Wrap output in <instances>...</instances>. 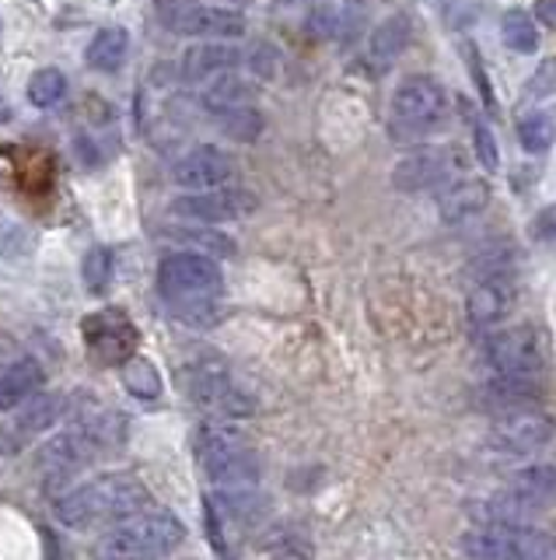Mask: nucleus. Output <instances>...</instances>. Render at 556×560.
Masks as SVG:
<instances>
[{
    "label": "nucleus",
    "mask_w": 556,
    "mask_h": 560,
    "mask_svg": "<svg viewBox=\"0 0 556 560\" xmlns=\"http://www.w3.org/2000/svg\"><path fill=\"white\" fill-rule=\"evenodd\" d=\"M147 504V487L133 472H102L88 483L67 487L54 501V515L67 529H98V525H116Z\"/></svg>",
    "instance_id": "1"
},
{
    "label": "nucleus",
    "mask_w": 556,
    "mask_h": 560,
    "mask_svg": "<svg viewBox=\"0 0 556 560\" xmlns=\"http://www.w3.org/2000/svg\"><path fill=\"white\" fill-rule=\"evenodd\" d=\"M158 294L179 323L211 326L221 315L224 273L203 253H171L158 267Z\"/></svg>",
    "instance_id": "2"
},
{
    "label": "nucleus",
    "mask_w": 556,
    "mask_h": 560,
    "mask_svg": "<svg viewBox=\"0 0 556 560\" xmlns=\"http://www.w3.org/2000/svg\"><path fill=\"white\" fill-rule=\"evenodd\" d=\"M182 522L168 508H141L98 539L95 560H165L182 547Z\"/></svg>",
    "instance_id": "3"
},
{
    "label": "nucleus",
    "mask_w": 556,
    "mask_h": 560,
    "mask_svg": "<svg viewBox=\"0 0 556 560\" xmlns=\"http://www.w3.org/2000/svg\"><path fill=\"white\" fill-rule=\"evenodd\" d=\"M197 466L217 490H252L259 480V455L249 438L224 420H206L193 431Z\"/></svg>",
    "instance_id": "4"
},
{
    "label": "nucleus",
    "mask_w": 556,
    "mask_h": 560,
    "mask_svg": "<svg viewBox=\"0 0 556 560\" xmlns=\"http://www.w3.org/2000/svg\"><path fill=\"white\" fill-rule=\"evenodd\" d=\"M106 420L109 417L81 420L78 428L49 438L46 448L39 452V469L49 490H57V487L67 490V483H71L81 469H88L92 459H98V455H106L113 445H119V431H109Z\"/></svg>",
    "instance_id": "5"
},
{
    "label": "nucleus",
    "mask_w": 556,
    "mask_h": 560,
    "mask_svg": "<svg viewBox=\"0 0 556 560\" xmlns=\"http://www.w3.org/2000/svg\"><path fill=\"white\" fill-rule=\"evenodd\" d=\"M182 393L211 420H238L256 413V399L241 389L232 368L214 354L197 358L193 364L182 368Z\"/></svg>",
    "instance_id": "6"
},
{
    "label": "nucleus",
    "mask_w": 556,
    "mask_h": 560,
    "mask_svg": "<svg viewBox=\"0 0 556 560\" xmlns=\"http://www.w3.org/2000/svg\"><path fill=\"white\" fill-rule=\"evenodd\" d=\"M448 119V92L427 78V74H410L399 81L392 92V127L403 137H427L441 130Z\"/></svg>",
    "instance_id": "7"
},
{
    "label": "nucleus",
    "mask_w": 556,
    "mask_h": 560,
    "mask_svg": "<svg viewBox=\"0 0 556 560\" xmlns=\"http://www.w3.org/2000/svg\"><path fill=\"white\" fill-rule=\"evenodd\" d=\"M469 168V158L462 148L448 144V148H424L413 151L410 158L395 165L392 172V186L399 192H427V189H445L448 183L462 179Z\"/></svg>",
    "instance_id": "8"
},
{
    "label": "nucleus",
    "mask_w": 556,
    "mask_h": 560,
    "mask_svg": "<svg viewBox=\"0 0 556 560\" xmlns=\"http://www.w3.org/2000/svg\"><path fill=\"white\" fill-rule=\"evenodd\" d=\"M486 364L494 368V375H539L543 368V347L532 326H511L494 332L483 343Z\"/></svg>",
    "instance_id": "9"
},
{
    "label": "nucleus",
    "mask_w": 556,
    "mask_h": 560,
    "mask_svg": "<svg viewBox=\"0 0 556 560\" xmlns=\"http://www.w3.org/2000/svg\"><path fill=\"white\" fill-rule=\"evenodd\" d=\"M63 413V399L46 393V396H32L22 402L19 410H11V417L0 424V455H19L28 448L39 434H46L57 424Z\"/></svg>",
    "instance_id": "10"
},
{
    "label": "nucleus",
    "mask_w": 556,
    "mask_h": 560,
    "mask_svg": "<svg viewBox=\"0 0 556 560\" xmlns=\"http://www.w3.org/2000/svg\"><path fill=\"white\" fill-rule=\"evenodd\" d=\"M84 343L102 364H127L137 350V329L119 308H102L84 319Z\"/></svg>",
    "instance_id": "11"
},
{
    "label": "nucleus",
    "mask_w": 556,
    "mask_h": 560,
    "mask_svg": "<svg viewBox=\"0 0 556 560\" xmlns=\"http://www.w3.org/2000/svg\"><path fill=\"white\" fill-rule=\"evenodd\" d=\"M256 207L252 192L246 189H232V186H217V189H203V192H182V197L171 203L179 218L186 221H200V224H224L235 218H246Z\"/></svg>",
    "instance_id": "12"
},
{
    "label": "nucleus",
    "mask_w": 556,
    "mask_h": 560,
    "mask_svg": "<svg viewBox=\"0 0 556 560\" xmlns=\"http://www.w3.org/2000/svg\"><path fill=\"white\" fill-rule=\"evenodd\" d=\"M553 417L535 410V407H521L511 413H500L494 420V445L504 452H514V455H532L543 445H549L553 438Z\"/></svg>",
    "instance_id": "13"
},
{
    "label": "nucleus",
    "mask_w": 556,
    "mask_h": 560,
    "mask_svg": "<svg viewBox=\"0 0 556 560\" xmlns=\"http://www.w3.org/2000/svg\"><path fill=\"white\" fill-rule=\"evenodd\" d=\"M171 179L186 192L217 189L235 179V162H232V154H224L221 148L200 144L193 151H186L179 162L171 165Z\"/></svg>",
    "instance_id": "14"
},
{
    "label": "nucleus",
    "mask_w": 556,
    "mask_h": 560,
    "mask_svg": "<svg viewBox=\"0 0 556 560\" xmlns=\"http://www.w3.org/2000/svg\"><path fill=\"white\" fill-rule=\"evenodd\" d=\"M511 305H514V277L511 273L483 277L465 298V315H469V323L483 329V326L500 323L504 315L511 312Z\"/></svg>",
    "instance_id": "15"
},
{
    "label": "nucleus",
    "mask_w": 556,
    "mask_h": 560,
    "mask_svg": "<svg viewBox=\"0 0 556 560\" xmlns=\"http://www.w3.org/2000/svg\"><path fill=\"white\" fill-rule=\"evenodd\" d=\"M486 203H490V186L476 179V175H462V179L438 189V214L445 224H462L476 218Z\"/></svg>",
    "instance_id": "16"
},
{
    "label": "nucleus",
    "mask_w": 556,
    "mask_h": 560,
    "mask_svg": "<svg viewBox=\"0 0 556 560\" xmlns=\"http://www.w3.org/2000/svg\"><path fill=\"white\" fill-rule=\"evenodd\" d=\"M43 364L36 358H14L0 368V410H19L22 402L39 396L43 385Z\"/></svg>",
    "instance_id": "17"
},
{
    "label": "nucleus",
    "mask_w": 556,
    "mask_h": 560,
    "mask_svg": "<svg viewBox=\"0 0 556 560\" xmlns=\"http://www.w3.org/2000/svg\"><path fill=\"white\" fill-rule=\"evenodd\" d=\"M508 494H514L532 515L546 512V508L556 504V466L553 463H532L525 469H518L511 477Z\"/></svg>",
    "instance_id": "18"
},
{
    "label": "nucleus",
    "mask_w": 556,
    "mask_h": 560,
    "mask_svg": "<svg viewBox=\"0 0 556 560\" xmlns=\"http://www.w3.org/2000/svg\"><path fill=\"white\" fill-rule=\"evenodd\" d=\"M462 550L469 560H521L514 525H497V522H483L476 529H469L462 536Z\"/></svg>",
    "instance_id": "19"
},
{
    "label": "nucleus",
    "mask_w": 556,
    "mask_h": 560,
    "mask_svg": "<svg viewBox=\"0 0 556 560\" xmlns=\"http://www.w3.org/2000/svg\"><path fill=\"white\" fill-rule=\"evenodd\" d=\"M241 63V49L232 43H217V39H203L193 49H186L182 57V78L189 81H206L221 74V70H235Z\"/></svg>",
    "instance_id": "20"
},
{
    "label": "nucleus",
    "mask_w": 556,
    "mask_h": 560,
    "mask_svg": "<svg viewBox=\"0 0 556 560\" xmlns=\"http://www.w3.org/2000/svg\"><path fill=\"white\" fill-rule=\"evenodd\" d=\"M200 105L211 116L241 109V105H252V84L235 70H221V74L200 81Z\"/></svg>",
    "instance_id": "21"
},
{
    "label": "nucleus",
    "mask_w": 556,
    "mask_h": 560,
    "mask_svg": "<svg viewBox=\"0 0 556 560\" xmlns=\"http://www.w3.org/2000/svg\"><path fill=\"white\" fill-rule=\"evenodd\" d=\"M410 18L403 14H392L386 18L381 25H375L371 32V39H368V60L378 67V70H386L392 67L399 57H403V49L410 46Z\"/></svg>",
    "instance_id": "22"
},
{
    "label": "nucleus",
    "mask_w": 556,
    "mask_h": 560,
    "mask_svg": "<svg viewBox=\"0 0 556 560\" xmlns=\"http://www.w3.org/2000/svg\"><path fill=\"white\" fill-rule=\"evenodd\" d=\"M127 52H130V32L109 25V28H98L95 39L84 49V60H88L92 70H102V74H113L127 63Z\"/></svg>",
    "instance_id": "23"
},
{
    "label": "nucleus",
    "mask_w": 556,
    "mask_h": 560,
    "mask_svg": "<svg viewBox=\"0 0 556 560\" xmlns=\"http://www.w3.org/2000/svg\"><path fill=\"white\" fill-rule=\"evenodd\" d=\"M351 11L346 8H340V4H316L308 11V18H305V28L316 35V39H322V43H333V39H343L346 32H351Z\"/></svg>",
    "instance_id": "24"
},
{
    "label": "nucleus",
    "mask_w": 556,
    "mask_h": 560,
    "mask_svg": "<svg viewBox=\"0 0 556 560\" xmlns=\"http://www.w3.org/2000/svg\"><path fill=\"white\" fill-rule=\"evenodd\" d=\"M67 95V78L60 74L57 67H39L36 74L28 78V102L36 109H54Z\"/></svg>",
    "instance_id": "25"
},
{
    "label": "nucleus",
    "mask_w": 556,
    "mask_h": 560,
    "mask_svg": "<svg viewBox=\"0 0 556 560\" xmlns=\"http://www.w3.org/2000/svg\"><path fill=\"white\" fill-rule=\"evenodd\" d=\"M500 39L514 52H535L539 49V28L532 22V14L525 11H508L500 18Z\"/></svg>",
    "instance_id": "26"
},
{
    "label": "nucleus",
    "mask_w": 556,
    "mask_h": 560,
    "mask_svg": "<svg viewBox=\"0 0 556 560\" xmlns=\"http://www.w3.org/2000/svg\"><path fill=\"white\" fill-rule=\"evenodd\" d=\"M518 140L529 154H546L556 140V122L546 113H529L518 119Z\"/></svg>",
    "instance_id": "27"
},
{
    "label": "nucleus",
    "mask_w": 556,
    "mask_h": 560,
    "mask_svg": "<svg viewBox=\"0 0 556 560\" xmlns=\"http://www.w3.org/2000/svg\"><path fill=\"white\" fill-rule=\"evenodd\" d=\"M221 122V130L228 133L238 144H252V140L263 133V113L256 109V105H241V109H228L214 116Z\"/></svg>",
    "instance_id": "28"
},
{
    "label": "nucleus",
    "mask_w": 556,
    "mask_h": 560,
    "mask_svg": "<svg viewBox=\"0 0 556 560\" xmlns=\"http://www.w3.org/2000/svg\"><path fill=\"white\" fill-rule=\"evenodd\" d=\"M123 378H127V389L141 399H154L162 393V375L147 358H130L123 364Z\"/></svg>",
    "instance_id": "29"
},
{
    "label": "nucleus",
    "mask_w": 556,
    "mask_h": 560,
    "mask_svg": "<svg viewBox=\"0 0 556 560\" xmlns=\"http://www.w3.org/2000/svg\"><path fill=\"white\" fill-rule=\"evenodd\" d=\"M84 284H88V291H106L109 288V280H113V253L109 249H102V245H95V249L84 256Z\"/></svg>",
    "instance_id": "30"
},
{
    "label": "nucleus",
    "mask_w": 556,
    "mask_h": 560,
    "mask_svg": "<svg viewBox=\"0 0 556 560\" xmlns=\"http://www.w3.org/2000/svg\"><path fill=\"white\" fill-rule=\"evenodd\" d=\"M203 0H158V18L162 25L186 35L189 32V22H193V14L200 11Z\"/></svg>",
    "instance_id": "31"
},
{
    "label": "nucleus",
    "mask_w": 556,
    "mask_h": 560,
    "mask_svg": "<svg viewBox=\"0 0 556 560\" xmlns=\"http://www.w3.org/2000/svg\"><path fill=\"white\" fill-rule=\"evenodd\" d=\"M525 92H529L532 98H546V95L556 92V57H546L543 63L535 67V74L529 78Z\"/></svg>",
    "instance_id": "32"
},
{
    "label": "nucleus",
    "mask_w": 556,
    "mask_h": 560,
    "mask_svg": "<svg viewBox=\"0 0 556 560\" xmlns=\"http://www.w3.org/2000/svg\"><path fill=\"white\" fill-rule=\"evenodd\" d=\"M179 238H189L193 245H200V249L206 253H214V256H232L235 253V245L228 235H221V232H176Z\"/></svg>",
    "instance_id": "33"
},
{
    "label": "nucleus",
    "mask_w": 556,
    "mask_h": 560,
    "mask_svg": "<svg viewBox=\"0 0 556 560\" xmlns=\"http://www.w3.org/2000/svg\"><path fill=\"white\" fill-rule=\"evenodd\" d=\"M249 67H252V74H256V78L270 81V78L281 74V52L270 49V46H256V49H252V57H249Z\"/></svg>",
    "instance_id": "34"
},
{
    "label": "nucleus",
    "mask_w": 556,
    "mask_h": 560,
    "mask_svg": "<svg viewBox=\"0 0 556 560\" xmlns=\"http://www.w3.org/2000/svg\"><path fill=\"white\" fill-rule=\"evenodd\" d=\"M473 137H476V154L486 168H497V144H494V133L486 130V122H473Z\"/></svg>",
    "instance_id": "35"
},
{
    "label": "nucleus",
    "mask_w": 556,
    "mask_h": 560,
    "mask_svg": "<svg viewBox=\"0 0 556 560\" xmlns=\"http://www.w3.org/2000/svg\"><path fill=\"white\" fill-rule=\"evenodd\" d=\"M532 232H535L539 242L556 245V203H549V207L539 210L535 221H532Z\"/></svg>",
    "instance_id": "36"
},
{
    "label": "nucleus",
    "mask_w": 556,
    "mask_h": 560,
    "mask_svg": "<svg viewBox=\"0 0 556 560\" xmlns=\"http://www.w3.org/2000/svg\"><path fill=\"white\" fill-rule=\"evenodd\" d=\"M535 18L556 32V0H535Z\"/></svg>",
    "instance_id": "37"
},
{
    "label": "nucleus",
    "mask_w": 556,
    "mask_h": 560,
    "mask_svg": "<svg viewBox=\"0 0 556 560\" xmlns=\"http://www.w3.org/2000/svg\"><path fill=\"white\" fill-rule=\"evenodd\" d=\"M8 116H11V109H8V102L0 98V122H8Z\"/></svg>",
    "instance_id": "38"
},
{
    "label": "nucleus",
    "mask_w": 556,
    "mask_h": 560,
    "mask_svg": "<svg viewBox=\"0 0 556 560\" xmlns=\"http://www.w3.org/2000/svg\"><path fill=\"white\" fill-rule=\"evenodd\" d=\"M276 4H298V0H276Z\"/></svg>",
    "instance_id": "39"
},
{
    "label": "nucleus",
    "mask_w": 556,
    "mask_h": 560,
    "mask_svg": "<svg viewBox=\"0 0 556 560\" xmlns=\"http://www.w3.org/2000/svg\"><path fill=\"white\" fill-rule=\"evenodd\" d=\"M346 4H360V0H346Z\"/></svg>",
    "instance_id": "40"
}]
</instances>
